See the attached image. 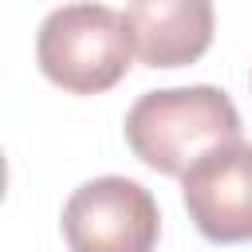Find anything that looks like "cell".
I'll return each instance as SVG.
<instances>
[{
    "label": "cell",
    "instance_id": "6da1fadb",
    "mask_svg": "<svg viewBox=\"0 0 252 252\" xmlns=\"http://www.w3.org/2000/svg\"><path fill=\"white\" fill-rule=\"evenodd\" d=\"M122 134L142 165L165 177H185L209 154L240 142V110L220 87L209 83L165 87L134 98Z\"/></svg>",
    "mask_w": 252,
    "mask_h": 252
},
{
    "label": "cell",
    "instance_id": "7a4b0ae2",
    "mask_svg": "<svg viewBox=\"0 0 252 252\" xmlns=\"http://www.w3.org/2000/svg\"><path fill=\"white\" fill-rule=\"evenodd\" d=\"M39 71L71 94L110 91L134 59V35L126 12L110 4H63L51 8L35 35Z\"/></svg>",
    "mask_w": 252,
    "mask_h": 252
},
{
    "label": "cell",
    "instance_id": "3957f363",
    "mask_svg": "<svg viewBox=\"0 0 252 252\" xmlns=\"http://www.w3.org/2000/svg\"><path fill=\"white\" fill-rule=\"evenodd\" d=\"M59 224L71 252H154L161 236L154 193L122 173L83 181L67 197Z\"/></svg>",
    "mask_w": 252,
    "mask_h": 252
},
{
    "label": "cell",
    "instance_id": "277c9868",
    "mask_svg": "<svg viewBox=\"0 0 252 252\" xmlns=\"http://www.w3.org/2000/svg\"><path fill=\"white\" fill-rule=\"evenodd\" d=\"M181 201L197 232L213 244L252 240V142L224 146L181 177Z\"/></svg>",
    "mask_w": 252,
    "mask_h": 252
},
{
    "label": "cell",
    "instance_id": "5b68a950",
    "mask_svg": "<svg viewBox=\"0 0 252 252\" xmlns=\"http://www.w3.org/2000/svg\"><path fill=\"white\" fill-rule=\"evenodd\" d=\"M213 20L209 0H138L126 8L134 51L146 67L197 63L213 43Z\"/></svg>",
    "mask_w": 252,
    "mask_h": 252
},
{
    "label": "cell",
    "instance_id": "8992f818",
    "mask_svg": "<svg viewBox=\"0 0 252 252\" xmlns=\"http://www.w3.org/2000/svg\"><path fill=\"white\" fill-rule=\"evenodd\" d=\"M248 83H252V79H248Z\"/></svg>",
    "mask_w": 252,
    "mask_h": 252
}]
</instances>
